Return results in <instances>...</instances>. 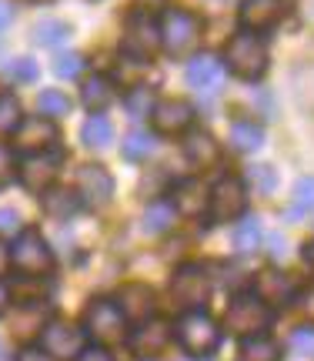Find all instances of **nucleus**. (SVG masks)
<instances>
[{
	"label": "nucleus",
	"instance_id": "nucleus-1",
	"mask_svg": "<svg viewBox=\"0 0 314 361\" xmlns=\"http://www.w3.org/2000/svg\"><path fill=\"white\" fill-rule=\"evenodd\" d=\"M227 71L241 80H258L268 71V47L258 34H234L227 44Z\"/></svg>",
	"mask_w": 314,
	"mask_h": 361
},
{
	"label": "nucleus",
	"instance_id": "nucleus-2",
	"mask_svg": "<svg viewBox=\"0 0 314 361\" xmlns=\"http://www.w3.org/2000/svg\"><path fill=\"white\" fill-rule=\"evenodd\" d=\"M157 34H161V47H164L170 57H184V54L194 51L197 40H201V20H197L194 13L170 7V11H164V17H161Z\"/></svg>",
	"mask_w": 314,
	"mask_h": 361
},
{
	"label": "nucleus",
	"instance_id": "nucleus-3",
	"mask_svg": "<svg viewBox=\"0 0 314 361\" xmlns=\"http://www.w3.org/2000/svg\"><path fill=\"white\" fill-rule=\"evenodd\" d=\"M84 335H91L97 345H118L127 338V318L107 298H97L84 311Z\"/></svg>",
	"mask_w": 314,
	"mask_h": 361
},
{
	"label": "nucleus",
	"instance_id": "nucleus-4",
	"mask_svg": "<svg viewBox=\"0 0 314 361\" xmlns=\"http://www.w3.org/2000/svg\"><path fill=\"white\" fill-rule=\"evenodd\" d=\"M268 324H271V308L258 295H237L227 305V311H224V328L231 335H241V338L264 335Z\"/></svg>",
	"mask_w": 314,
	"mask_h": 361
},
{
	"label": "nucleus",
	"instance_id": "nucleus-5",
	"mask_svg": "<svg viewBox=\"0 0 314 361\" xmlns=\"http://www.w3.org/2000/svg\"><path fill=\"white\" fill-rule=\"evenodd\" d=\"M177 341L184 351L191 355H211V351L221 345V328L214 324L208 311H187L181 322H177Z\"/></svg>",
	"mask_w": 314,
	"mask_h": 361
},
{
	"label": "nucleus",
	"instance_id": "nucleus-6",
	"mask_svg": "<svg viewBox=\"0 0 314 361\" xmlns=\"http://www.w3.org/2000/svg\"><path fill=\"white\" fill-rule=\"evenodd\" d=\"M11 264L20 274H47V271L54 268V255L51 247H47V241L40 238V231H34V228H24V231L13 238V247H11Z\"/></svg>",
	"mask_w": 314,
	"mask_h": 361
},
{
	"label": "nucleus",
	"instance_id": "nucleus-7",
	"mask_svg": "<svg viewBox=\"0 0 314 361\" xmlns=\"http://www.w3.org/2000/svg\"><path fill=\"white\" fill-rule=\"evenodd\" d=\"M84 341H87L84 328L70 322H51L40 328V351L54 361H74L84 351Z\"/></svg>",
	"mask_w": 314,
	"mask_h": 361
},
{
	"label": "nucleus",
	"instance_id": "nucleus-8",
	"mask_svg": "<svg viewBox=\"0 0 314 361\" xmlns=\"http://www.w3.org/2000/svg\"><path fill=\"white\" fill-rule=\"evenodd\" d=\"M61 164H64V151H57V147H51V151H37V154H27L24 161H20L17 178H20V184H24L27 191L44 194L54 184Z\"/></svg>",
	"mask_w": 314,
	"mask_h": 361
},
{
	"label": "nucleus",
	"instance_id": "nucleus-9",
	"mask_svg": "<svg viewBox=\"0 0 314 361\" xmlns=\"http://www.w3.org/2000/svg\"><path fill=\"white\" fill-rule=\"evenodd\" d=\"M211 295V281L201 264H184L174 271V281H170V298L181 305V308L197 311Z\"/></svg>",
	"mask_w": 314,
	"mask_h": 361
},
{
	"label": "nucleus",
	"instance_id": "nucleus-10",
	"mask_svg": "<svg viewBox=\"0 0 314 361\" xmlns=\"http://www.w3.org/2000/svg\"><path fill=\"white\" fill-rule=\"evenodd\" d=\"M208 207L214 221H234L244 214V207H248V188H244V180L237 178H221L208 194Z\"/></svg>",
	"mask_w": 314,
	"mask_h": 361
},
{
	"label": "nucleus",
	"instance_id": "nucleus-11",
	"mask_svg": "<svg viewBox=\"0 0 314 361\" xmlns=\"http://www.w3.org/2000/svg\"><path fill=\"white\" fill-rule=\"evenodd\" d=\"M161 47V34H157V24L151 20L147 11H137L127 17V30H124V51L131 54L134 61L144 64L147 57H154V51Z\"/></svg>",
	"mask_w": 314,
	"mask_h": 361
},
{
	"label": "nucleus",
	"instance_id": "nucleus-12",
	"mask_svg": "<svg viewBox=\"0 0 314 361\" xmlns=\"http://www.w3.org/2000/svg\"><path fill=\"white\" fill-rule=\"evenodd\" d=\"M77 197L87 207H104L114 197V178L104 164H84L77 171Z\"/></svg>",
	"mask_w": 314,
	"mask_h": 361
},
{
	"label": "nucleus",
	"instance_id": "nucleus-13",
	"mask_svg": "<svg viewBox=\"0 0 314 361\" xmlns=\"http://www.w3.org/2000/svg\"><path fill=\"white\" fill-rule=\"evenodd\" d=\"M13 144L17 147H24L30 154H37V151H51L54 144H57V128H54L51 117H20V124L13 128Z\"/></svg>",
	"mask_w": 314,
	"mask_h": 361
},
{
	"label": "nucleus",
	"instance_id": "nucleus-14",
	"mask_svg": "<svg viewBox=\"0 0 314 361\" xmlns=\"http://www.w3.org/2000/svg\"><path fill=\"white\" fill-rule=\"evenodd\" d=\"M291 0H241V24L248 27L251 34H258V30H268V27H275L284 13H288Z\"/></svg>",
	"mask_w": 314,
	"mask_h": 361
},
{
	"label": "nucleus",
	"instance_id": "nucleus-15",
	"mask_svg": "<svg viewBox=\"0 0 314 361\" xmlns=\"http://www.w3.org/2000/svg\"><path fill=\"white\" fill-rule=\"evenodd\" d=\"M191 121H194V107L187 101H157L151 107V124H154L157 134H181V130L191 128Z\"/></svg>",
	"mask_w": 314,
	"mask_h": 361
},
{
	"label": "nucleus",
	"instance_id": "nucleus-16",
	"mask_svg": "<svg viewBox=\"0 0 314 361\" xmlns=\"http://www.w3.org/2000/svg\"><path fill=\"white\" fill-rule=\"evenodd\" d=\"M170 338H174L170 324L164 322V318H151V322H141V328L134 331L131 348H134V355H141V358H154V355H161V351L170 345Z\"/></svg>",
	"mask_w": 314,
	"mask_h": 361
},
{
	"label": "nucleus",
	"instance_id": "nucleus-17",
	"mask_svg": "<svg viewBox=\"0 0 314 361\" xmlns=\"http://www.w3.org/2000/svg\"><path fill=\"white\" fill-rule=\"evenodd\" d=\"M184 78H187V87L211 94V90L221 84L224 67H221V61H218L214 54H194V57L187 61V71H184Z\"/></svg>",
	"mask_w": 314,
	"mask_h": 361
},
{
	"label": "nucleus",
	"instance_id": "nucleus-18",
	"mask_svg": "<svg viewBox=\"0 0 314 361\" xmlns=\"http://www.w3.org/2000/svg\"><path fill=\"white\" fill-rule=\"evenodd\" d=\"M254 295L261 298L264 305H288L298 295V284L291 281L284 271H261L254 281Z\"/></svg>",
	"mask_w": 314,
	"mask_h": 361
},
{
	"label": "nucleus",
	"instance_id": "nucleus-19",
	"mask_svg": "<svg viewBox=\"0 0 314 361\" xmlns=\"http://www.w3.org/2000/svg\"><path fill=\"white\" fill-rule=\"evenodd\" d=\"M114 305L120 308V314L127 322H147V314L154 311V291L147 284H124Z\"/></svg>",
	"mask_w": 314,
	"mask_h": 361
},
{
	"label": "nucleus",
	"instance_id": "nucleus-20",
	"mask_svg": "<svg viewBox=\"0 0 314 361\" xmlns=\"http://www.w3.org/2000/svg\"><path fill=\"white\" fill-rule=\"evenodd\" d=\"M174 211H177V214H187V218H197V214H201V211H204V207H208V188H204V184H201V180L197 178H187V180H177V184H174Z\"/></svg>",
	"mask_w": 314,
	"mask_h": 361
},
{
	"label": "nucleus",
	"instance_id": "nucleus-21",
	"mask_svg": "<svg viewBox=\"0 0 314 361\" xmlns=\"http://www.w3.org/2000/svg\"><path fill=\"white\" fill-rule=\"evenodd\" d=\"M40 207H44L47 218L67 221L80 211V197H77V191H67V188H47L44 197H40Z\"/></svg>",
	"mask_w": 314,
	"mask_h": 361
},
{
	"label": "nucleus",
	"instance_id": "nucleus-22",
	"mask_svg": "<svg viewBox=\"0 0 314 361\" xmlns=\"http://www.w3.org/2000/svg\"><path fill=\"white\" fill-rule=\"evenodd\" d=\"M184 154H187V161L197 164V168H211V164H218L221 147H218V141L211 137L208 130H191L187 141H184Z\"/></svg>",
	"mask_w": 314,
	"mask_h": 361
},
{
	"label": "nucleus",
	"instance_id": "nucleus-23",
	"mask_svg": "<svg viewBox=\"0 0 314 361\" xmlns=\"http://www.w3.org/2000/svg\"><path fill=\"white\" fill-rule=\"evenodd\" d=\"M80 101H84V107H87L91 114H101V111L111 107V101H114V84H111L104 74H94V78L84 80Z\"/></svg>",
	"mask_w": 314,
	"mask_h": 361
},
{
	"label": "nucleus",
	"instance_id": "nucleus-24",
	"mask_svg": "<svg viewBox=\"0 0 314 361\" xmlns=\"http://www.w3.org/2000/svg\"><path fill=\"white\" fill-rule=\"evenodd\" d=\"M237 361H281V348H277V341L264 335L244 338L237 348Z\"/></svg>",
	"mask_w": 314,
	"mask_h": 361
},
{
	"label": "nucleus",
	"instance_id": "nucleus-25",
	"mask_svg": "<svg viewBox=\"0 0 314 361\" xmlns=\"http://www.w3.org/2000/svg\"><path fill=\"white\" fill-rule=\"evenodd\" d=\"M67 37H70V27L61 17H40L34 24V44H40V47H57Z\"/></svg>",
	"mask_w": 314,
	"mask_h": 361
},
{
	"label": "nucleus",
	"instance_id": "nucleus-26",
	"mask_svg": "<svg viewBox=\"0 0 314 361\" xmlns=\"http://www.w3.org/2000/svg\"><path fill=\"white\" fill-rule=\"evenodd\" d=\"M80 141L87 144V147H97V151H104L107 144L114 141V130H111V121L101 114H91L84 121V128H80Z\"/></svg>",
	"mask_w": 314,
	"mask_h": 361
},
{
	"label": "nucleus",
	"instance_id": "nucleus-27",
	"mask_svg": "<svg viewBox=\"0 0 314 361\" xmlns=\"http://www.w3.org/2000/svg\"><path fill=\"white\" fill-rule=\"evenodd\" d=\"M264 144V130L254 124V121H237L234 128H231V147L241 151V154H251V151H258Z\"/></svg>",
	"mask_w": 314,
	"mask_h": 361
},
{
	"label": "nucleus",
	"instance_id": "nucleus-28",
	"mask_svg": "<svg viewBox=\"0 0 314 361\" xmlns=\"http://www.w3.org/2000/svg\"><path fill=\"white\" fill-rule=\"evenodd\" d=\"M261 238H264V231H261V221L258 218H244L234 228V247L241 255H254V251L261 247Z\"/></svg>",
	"mask_w": 314,
	"mask_h": 361
},
{
	"label": "nucleus",
	"instance_id": "nucleus-29",
	"mask_svg": "<svg viewBox=\"0 0 314 361\" xmlns=\"http://www.w3.org/2000/svg\"><path fill=\"white\" fill-rule=\"evenodd\" d=\"M151 151H154V137L147 134V130H131L124 141H120V154H124V161H147L151 157Z\"/></svg>",
	"mask_w": 314,
	"mask_h": 361
},
{
	"label": "nucleus",
	"instance_id": "nucleus-30",
	"mask_svg": "<svg viewBox=\"0 0 314 361\" xmlns=\"http://www.w3.org/2000/svg\"><path fill=\"white\" fill-rule=\"evenodd\" d=\"M177 218V211L168 204V201H154V204H147L144 211V231L147 234H164L174 224Z\"/></svg>",
	"mask_w": 314,
	"mask_h": 361
},
{
	"label": "nucleus",
	"instance_id": "nucleus-31",
	"mask_svg": "<svg viewBox=\"0 0 314 361\" xmlns=\"http://www.w3.org/2000/svg\"><path fill=\"white\" fill-rule=\"evenodd\" d=\"M0 78L7 80V84H30V80L40 78V71H37V64H34L30 57H13V61L4 64Z\"/></svg>",
	"mask_w": 314,
	"mask_h": 361
},
{
	"label": "nucleus",
	"instance_id": "nucleus-32",
	"mask_svg": "<svg viewBox=\"0 0 314 361\" xmlns=\"http://www.w3.org/2000/svg\"><path fill=\"white\" fill-rule=\"evenodd\" d=\"M37 111L40 117H64L70 114V97H67L64 90H40V97H37Z\"/></svg>",
	"mask_w": 314,
	"mask_h": 361
},
{
	"label": "nucleus",
	"instance_id": "nucleus-33",
	"mask_svg": "<svg viewBox=\"0 0 314 361\" xmlns=\"http://www.w3.org/2000/svg\"><path fill=\"white\" fill-rule=\"evenodd\" d=\"M308 211H314V178H298L288 218L294 221V218H301V214H308Z\"/></svg>",
	"mask_w": 314,
	"mask_h": 361
},
{
	"label": "nucleus",
	"instance_id": "nucleus-34",
	"mask_svg": "<svg viewBox=\"0 0 314 361\" xmlns=\"http://www.w3.org/2000/svg\"><path fill=\"white\" fill-rule=\"evenodd\" d=\"M248 184L254 188V194H275L277 188V174L271 164H254L248 168Z\"/></svg>",
	"mask_w": 314,
	"mask_h": 361
},
{
	"label": "nucleus",
	"instance_id": "nucleus-35",
	"mask_svg": "<svg viewBox=\"0 0 314 361\" xmlns=\"http://www.w3.org/2000/svg\"><path fill=\"white\" fill-rule=\"evenodd\" d=\"M20 124V101L13 94H0V134H13Z\"/></svg>",
	"mask_w": 314,
	"mask_h": 361
},
{
	"label": "nucleus",
	"instance_id": "nucleus-36",
	"mask_svg": "<svg viewBox=\"0 0 314 361\" xmlns=\"http://www.w3.org/2000/svg\"><path fill=\"white\" fill-rule=\"evenodd\" d=\"M80 71H84V57H80L77 51L61 54V57L54 61V74H57V78H64V80H74Z\"/></svg>",
	"mask_w": 314,
	"mask_h": 361
},
{
	"label": "nucleus",
	"instance_id": "nucleus-37",
	"mask_svg": "<svg viewBox=\"0 0 314 361\" xmlns=\"http://www.w3.org/2000/svg\"><path fill=\"white\" fill-rule=\"evenodd\" d=\"M291 351L301 358H314V324H301L291 335Z\"/></svg>",
	"mask_w": 314,
	"mask_h": 361
},
{
	"label": "nucleus",
	"instance_id": "nucleus-38",
	"mask_svg": "<svg viewBox=\"0 0 314 361\" xmlns=\"http://www.w3.org/2000/svg\"><path fill=\"white\" fill-rule=\"evenodd\" d=\"M124 107H127V114H131V117H144L147 111H151V90L137 84V87L124 97Z\"/></svg>",
	"mask_w": 314,
	"mask_h": 361
},
{
	"label": "nucleus",
	"instance_id": "nucleus-39",
	"mask_svg": "<svg viewBox=\"0 0 314 361\" xmlns=\"http://www.w3.org/2000/svg\"><path fill=\"white\" fill-rule=\"evenodd\" d=\"M44 314H47V308H34V314H27V311H20L17 318H13V324H17V335H30V331H40L44 328Z\"/></svg>",
	"mask_w": 314,
	"mask_h": 361
},
{
	"label": "nucleus",
	"instance_id": "nucleus-40",
	"mask_svg": "<svg viewBox=\"0 0 314 361\" xmlns=\"http://www.w3.org/2000/svg\"><path fill=\"white\" fill-rule=\"evenodd\" d=\"M13 171H17V164H13L11 147H7V144H0V188L13 180Z\"/></svg>",
	"mask_w": 314,
	"mask_h": 361
},
{
	"label": "nucleus",
	"instance_id": "nucleus-41",
	"mask_svg": "<svg viewBox=\"0 0 314 361\" xmlns=\"http://www.w3.org/2000/svg\"><path fill=\"white\" fill-rule=\"evenodd\" d=\"M20 228V218H17V211L13 207H0V231H17Z\"/></svg>",
	"mask_w": 314,
	"mask_h": 361
},
{
	"label": "nucleus",
	"instance_id": "nucleus-42",
	"mask_svg": "<svg viewBox=\"0 0 314 361\" xmlns=\"http://www.w3.org/2000/svg\"><path fill=\"white\" fill-rule=\"evenodd\" d=\"M74 361H114V355L107 348H84Z\"/></svg>",
	"mask_w": 314,
	"mask_h": 361
},
{
	"label": "nucleus",
	"instance_id": "nucleus-43",
	"mask_svg": "<svg viewBox=\"0 0 314 361\" xmlns=\"http://www.w3.org/2000/svg\"><path fill=\"white\" fill-rule=\"evenodd\" d=\"M301 308H304V318H308V324H314V288H308V291H304Z\"/></svg>",
	"mask_w": 314,
	"mask_h": 361
},
{
	"label": "nucleus",
	"instance_id": "nucleus-44",
	"mask_svg": "<svg viewBox=\"0 0 314 361\" xmlns=\"http://www.w3.org/2000/svg\"><path fill=\"white\" fill-rule=\"evenodd\" d=\"M17 361H54L51 355H44L40 348H24L20 355H17Z\"/></svg>",
	"mask_w": 314,
	"mask_h": 361
},
{
	"label": "nucleus",
	"instance_id": "nucleus-45",
	"mask_svg": "<svg viewBox=\"0 0 314 361\" xmlns=\"http://www.w3.org/2000/svg\"><path fill=\"white\" fill-rule=\"evenodd\" d=\"M11 20H13V4L11 0H0V30L11 24Z\"/></svg>",
	"mask_w": 314,
	"mask_h": 361
},
{
	"label": "nucleus",
	"instance_id": "nucleus-46",
	"mask_svg": "<svg viewBox=\"0 0 314 361\" xmlns=\"http://www.w3.org/2000/svg\"><path fill=\"white\" fill-rule=\"evenodd\" d=\"M7 268H11V247L0 241V274H4Z\"/></svg>",
	"mask_w": 314,
	"mask_h": 361
},
{
	"label": "nucleus",
	"instance_id": "nucleus-47",
	"mask_svg": "<svg viewBox=\"0 0 314 361\" xmlns=\"http://www.w3.org/2000/svg\"><path fill=\"white\" fill-rule=\"evenodd\" d=\"M271 255H275V258H281V255H284V238H271Z\"/></svg>",
	"mask_w": 314,
	"mask_h": 361
},
{
	"label": "nucleus",
	"instance_id": "nucleus-48",
	"mask_svg": "<svg viewBox=\"0 0 314 361\" xmlns=\"http://www.w3.org/2000/svg\"><path fill=\"white\" fill-rule=\"evenodd\" d=\"M7 305H11V291H7V284L0 281V314L7 311Z\"/></svg>",
	"mask_w": 314,
	"mask_h": 361
},
{
	"label": "nucleus",
	"instance_id": "nucleus-49",
	"mask_svg": "<svg viewBox=\"0 0 314 361\" xmlns=\"http://www.w3.org/2000/svg\"><path fill=\"white\" fill-rule=\"evenodd\" d=\"M304 261H308V264H311V271H314V241H311V245H304Z\"/></svg>",
	"mask_w": 314,
	"mask_h": 361
},
{
	"label": "nucleus",
	"instance_id": "nucleus-50",
	"mask_svg": "<svg viewBox=\"0 0 314 361\" xmlns=\"http://www.w3.org/2000/svg\"><path fill=\"white\" fill-rule=\"evenodd\" d=\"M137 4H141V7H164L168 0H137Z\"/></svg>",
	"mask_w": 314,
	"mask_h": 361
}]
</instances>
